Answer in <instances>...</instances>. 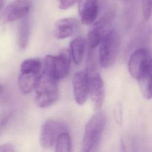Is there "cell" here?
Returning <instances> with one entry per match:
<instances>
[{"mask_svg":"<svg viewBox=\"0 0 152 152\" xmlns=\"http://www.w3.org/2000/svg\"><path fill=\"white\" fill-rule=\"evenodd\" d=\"M58 80L48 70L43 68L35 87V102L42 108L49 107L59 97Z\"/></svg>","mask_w":152,"mask_h":152,"instance_id":"obj_1","label":"cell"},{"mask_svg":"<svg viewBox=\"0 0 152 152\" xmlns=\"http://www.w3.org/2000/svg\"><path fill=\"white\" fill-rule=\"evenodd\" d=\"M106 124L104 112L99 111L87 122L81 142V151H94L98 147Z\"/></svg>","mask_w":152,"mask_h":152,"instance_id":"obj_2","label":"cell"},{"mask_svg":"<svg viewBox=\"0 0 152 152\" xmlns=\"http://www.w3.org/2000/svg\"><path fill=\"white\" fill-rule=\"evenodd\" d=\"M42 63L38 58H28L22 62L18 78V86L24 94L34 90L42 72Z\"/></svg>","mask_w":152,"mask_h":152,"instance_id":"obj_3","label":"cell"},{"mask_svg":"<svg viewBox=\"0 0 152 152\" xmlns=\"http://www.w3.org/2000/svg\"><path fill=\"white\" fill-rule=\"evenodd\" d=\"M99 63L102 67L109 68L114 64L120 47V37L117 31L110 28L100 43Z\"/></svg>","mask_w":152,"mask_h":152,"instance_id":"obj_4","label":"cell"},{"mask_svg":"<svg viewBox=\"0 0 152 152\" xmlns=\"http://www.w3.org/2000/svg\"><path fill=\"white\" fill-rule=\"evenodd\" d=\"M87 75L88 83V96L96 110L103 106L104 97V86L101 77L96 71V64L87 65Z\"/></svg>","mask_w":152,"mask_h":152,"instance_id":"obj_5","label":"cell"},{"mask_svg":"<svg viewBox=\"0 0 152 152\" xmlns=\"http://www.w3.org/2000/svg\"><path fill=\"white\" fill-rule=\"evenodd\" d=\"M71 55L67 49H63L56 56L48 55L44 59L43 66L58 80L65 78L68 74L71 64Z\"/></svg>","mask_w":152,"mask_h":152,"instance_id":"obj_6","label":"cell"},{"mask_svg":"<svg viewBox=\"0 0 152 152\" xmlns=\"http://www.w3.org/2000/svg\"><path fill=\"white\" fill-rule=\"evenodd\" d=\"M66 124L62 121L49 119L46 121L42 126L39 142L40 145L45 149L55 146L59 135L64 132H68Z\"/></svg>","mask_w":152,"mask_h":152,"instance_id":"obj_7","label":"cell"},{"mask_svg":"<svg viewBox=\"0 0 152 152\" xmlns=\"http://www.w3.org/2000/svg\"><path fill=\"white\" fill-rule=\"evenodd\" d=\"M151 59V54L146 48H140L135 50L130 56L128 62L130 75L137 80Z\"/></svg>","mask_w":152,"mask_h":152,"instance_id":"obj_8","label":"cell"},{"mask_svg":"<svg viewBox=\"0 0 152 152\" xmlns=\"http://www.w3.org/2000/svg\"><path fill=\"white\" fill-rule=\"evenodd\" d=\"M31 7V0H14L4 11L2 21L4 23H10L21 20L28 16Z\"/></svg>","mask_w":152,"mask_h":152,"instance_id":"obj_9","label":"cell"},{"mask_svg":"<svg viewBox=\"0 0 152 152\" xmlns=\"http://www.w3.org/2000/svg\"><path fill=\"white\" fill-rule=\"evenodd\" d=\"M91 25L87 34V42L90 48L94 49L100 44L105 33L110 28V16L107 15Z\"/></svg>","mask_w":152,"mask_h":152,"instance_id":"obj_10","label":"cell"},{"mask_svg":"<svg viewBox=\"0 0 152 152\" xmlns=\"http://www.w3.org/2000/svg\"><path fill=\"white\" fill-rule=\"evenodd\" d=\"M72 90L74 100L79 105L83 104L88 96V83L87 73L78 71L72 79Z\"/></svg>","mask_w":152,"mask_h":152,"instance_id":"obj_11","label":"cell"},{"mask_svg":"<svg viewBox=\"0 0 152 152\" xmlns=\"http://www.w3.org/2000/svg\"><path fill=\"white\" fill-rule=\"evenodd\" d=\"M78 10L81 21L85 25L92 24L98 15L97 0H78Z\"/></svg>","mask_w":152,"mask_h":152,"instance_id":"obj_12","label":"cell"},{"mask_svg":"<svg viewBox=\"0 0 152 152\" xmlns=\"http://www.w3.org/2000/svg\"><path fill=\"white\" fill-rule=\"evenodd\" d=\"M78 27V21L72 17L58 20L54 26V36L57 39H64L72 36Z\"/></svg>","mask_w":152,"mask_h":152,"instance_id":"obj_13","label":"cell"},{"mask_svg":"<svg viewBox=\"0 0 152 152\" xmlns=\"http://www.w3.org/2000/svg\"><path fill=\"white\" fill-rule=\"evenodd\" d=\"M142 95L147 99L152 98V59L137 79Z\"/></svg>","mask_w":152,"mask_h":152,"instance_id":"obj_14","label":"cell"},{"mask_svg":"<svg viewBox=\"0 0 152 152\" xmlns=\"http://www.w3.org/2000/svg\"><path fill=\"white\" fill-rule=\"evenodd\" d=\"M85 38L79 36L74 39L70 43V55L75 64L81 62L87 44Z\"/></svg>","mask_w":152,"mask_h":152,"instance_id":"obj_15","label":"cell"},{"mask_svg":"<svg viewBox=\"0 0 152 152\" xmlns=\"http://www.w3.org/2000/svg\"><path fill=\"white\" fill-rule=\"evenodd\" d=\"M20 20L18 30V43L20 48L24 49L27 46L29 40L30 25L27 16Z\"/></svg>","mask_w":152,"mask_h":152,"instance_id":"obj_16","label":"cell"},{"mask_svg":"<svg viewBox=\"0 0 152 152\" xmlns=\"http://www.w3.org/2000/svg\"><path fill=\"white\" fill-rule=\"evenodd\" d=\"M54 147L57 152H69L71 151V139L68 132H62L59 135Z\"/></svg>","mask_w":152,"mask_h":152,"instance_id":"obj_17","label":"cell"},{"mask_svg":"<svg viewBox=\"0 0 152 152\" xmlns=\"http://www.w3.org/2000/svg\"><path fill=\"white\" fill-rule=\"evenodd\" d=\"M142 8L144 18L148 21L152 15V0H142Z\"/></svg>","mask_w":152,"mask_h":152,"instance_id":"obj_18","label":"cell"},{"mask_svg":"<svg viewBox=\"0 0 152 152\" xmlns=\"http://www.w3.org/2000/svg\"><path fill=\"white\" fill-rule=\"evenodd\" d=\"M61 10H67L72 7L78 0H56Z\"/></svg>","mask_w":152,"mask_h":152,"instance_id":"obj_19","label":"cell"},{"mask_svg":"<svg viewBox=\"0 0 152 152\" xmlns=\"http://www.w3.org/2000/svg\"><path fill=\"white\" fill-rule=\"evenodd\" d=\"M11 117V113H7L0 118V135L8 125Z\"/></svg>","mask_w":152,"mask_h":152,"instance_id":"obj_20","label":"cell"},{"mask_svg":"<svg viewBox=\"0 0 152 152\" xmlns=\"http://www.w3.org/2000/svg\"><path fill=\"white\" fill-rule=\"evenodd\" d=\"M17 150L14 145L11 143L8 142L0 145V151H8V152H14Z\"/></svg>","mask_w":152,"mask_h":152,"instance_id":"obj_21","label":"cell"},{"mask_svg":"<svg viewBox=\"0 0 152 152\" xmlns=\"http://www.w3.org/2000/svg\"><path fill=\"white\" fill-rule=\"evenodd\" d=\"M5 1V0H0V12H1V11L2 10V9L4 8Z\"/></svg>","mask_w":152,"mask_h":152,"instance_id":"obj_22","label":"cell"},{"mask_svg":"<svg viewBox=\"0 0 152 152\" xmlns=\"http://www.w3.org/2000/svg\"><path fill=\"white\" fill-rule=\"evenodd\" d=\"M4 91V87L3 86L0 84V95L3 93Z\"/></svg>","mask_w":152,"mask_h":152,"instance_id":"obj_23","label":"cell"}]
</instances>
